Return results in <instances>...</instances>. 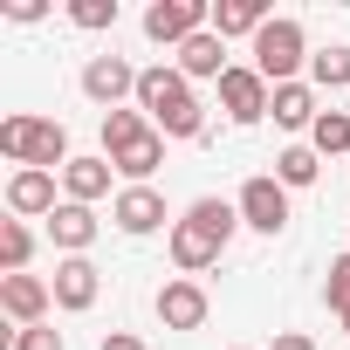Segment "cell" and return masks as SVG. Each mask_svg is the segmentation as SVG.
<instances>
[{
    "label": "cell",
    "instance_id": "277c9868",
    "mask_svg": "<svg viewBox=\"0 0 350 350\" xmlns=\"http://www.w3.org/2000/svg\"><path fill=\"white\" fill-rule=\"evenodd\" d=\"M0 151L14 165H35V172H62L69 165V131L55 117H8L0 124Z\"/></svg>",
    "mask_w": 350,
    "mask_h": 350
},
{
    "label": "cell",
    "instance_id": "3957f363",
    "mask_svg": "<svg viewBox=\"0 0 350 350\" xmlns=\"http://www.w3.org/2000/svg\"><path fill=\"white\" fill-rule=\"evenodd\" d=\"M103 158L124 172L131 186H144L151 172L165 165V131L144 110H103Z\"/></svg>",
    "mask_w": 350,
    "mask_h": 350
},
{
    "label": "cell",
    "instance_id": "6da1fadb",
    "mask_svg": "<svg viewBox=\"0 0 350 350\" xmlns=\"http://www.w3.org/2000/svg\"><path fill=\"white\" fill-rule=\"evenodd\" d=\"M234 227H241V206H227V200H193V206L179 213V227H172V261H179L186 275L213 268V261L227 254Z\"/></svg>",
    "mask_w": 350,
    "mask_h": 350
},
{
    "label": "cell",
    "instance_id": "7a4b0ae2",
    "mask_svg": "<svg viewBox=\"0 0 350 350\" xmlns=\"http://www.w3.org/2000/svg\"><path fill=\"white\" fill-rule=\"evenodd\" d=\"M137 110L165 131V137H206V110H200V96H193V83L179 76V69H137Z\"/></svg>",
    "mask_w": 350,
    "mask_h": 350
},
{
    "label": "cell",
    "instance_id": "83f0119b",
    "mask_svg": "<svg viewBox=\"0 0 350 350\" xmlns=\"http://www.w3.org/2000/svg\"><path fill=\"white\" fill-rule=\"evenodd\" d=\"M103 350H144V336H131V329H110V336H103Z\"/></svg>",
    "mask_w": 350,
    "mask_h": 350
},
{
    "label": "cell",
    "instance_id": "f546056e",
    "mask_svg": "<svg viewBox=\"0 0 350 350\" xmlns=\"http://www.w3.org/2000/svg\"><path fill=\"white\" fill-rule=\"evenodd\" d=\"M343 336H350V316H343Z\"/></svg>",
    "mask_w": 350,
    "mask_h": 350
},
{
    "label": "cell",
    "instance_id": "ac0fdd59",
    "mask_svg": "<svg viewBox=\"0 0 350 350\" xmlns=\"http://www.w3.org/2000/svg\"><path fill=\"white\" fill-rule=\"evenodd\" d=\"M268 117H275L282 131H316L323 110H316V90H309V83H282L275 103H268Z\"/></svg>",
    "mask_w": 350,
    "mask_h": 350
},
{
    "label": "cell",
    "instance_id": "ba28073f",
    "mask_svg": "<svg viewBox=\"0 0 350 350\" xmlns=\"http://www.w3.org/2000/svg\"><path fill=\"white\" fill-rule=\"evenodd\" d=\"M268 103H275V90H268L261 69H227V76H220V110H227L234 124H261Z\"/></svg>",
    "mask_w": 350,
    "mask_h": 350
},
{
    "label": "cell",
    "instance_id": "4316f807",
    "mask_svg": "<svg viewBox=\"0 0 350 350\" xmlns=\"http://www.w3.org/2000/svg\"><path fill=\"white\" fill-rule=\"evenodd\" d=\"M49 8H42V0H8V21H42Z\"/></svg>",
    "mask_w": 350,
    "mask_h": 350
},
{
    "label": "cell",
    "instance_id": "f1b7e54d",
    "mask_svg": "<svg viewBox=\"0 0 350 350\" xmlns=\"http://www.w3.org/2000/svg\"><path fill=\"white\" fill-rule=\"evenodd\" d=\"M268 350H316V336H302V329H288V336H275Z\"/></svg>",
    "mask_w": 350,
    "mask_h": 350
},
{
    "label": "cell",
    "instance_id": "7c38bea8",
    "mask_svg": "<svg viewBox=\"0 0 350 350\" xmlns=\"http://www.w3.org/2000/svg\"><path fill=\"white\" fill-rule=\"evenodd\" d=\"M8 206H14V220L55 213V172H35V165H21L14 179H8Z\"/></svg>",
    "mask_w": 350,
    "mask_h": 350
},
{
    "label": "cell",
    "instance_id": "9c48e42d",
    "mask_svg": "<svg viewBox=\"0 0 350 350\" xmlns=\"http://www.w3.org/2000/svg\"><path fill=\"white\" fill-rule=\"evenodd\" d=\"M83 96L103 103V110H124V96H137V69H131L124 55H96V62L83 69Z\"/></svg>",
    "mask_w": 350,
    "mask_h": 350
},
{
    "label": "cell",
    "instance_id": "2e32d148",
    "mask_svg": "<svg viewBox=\"0 0 350 350\" xmlns=\"http://www.w3.org/2000/svg\"><path fill=\"white\" fill-rule=\"evenodd\" d=\"M275 14H268V0H213V35L234 42V35H261Z\"/></svg>",
    "mask_w": 350,
    "mask_h": 350
},
{
    "label": "cell",
    "instance_id": "ffe728a7",
    "mask_svg": "<svg viewBox=\"0 0 350 350\" xmlns=\"http://www.w3.org/2000/svg\"><path fill=\"white\" fill-rule=\"evenodd\" d=\"M28 254H35L28 220H0V275H28Z\"/></svg>",
    "mask_w": 350,
    "mask_h": 350
},
{
    "label": "cell",
    "instance_id": "8fae6325",
    "mask_svg": "<svg viewBox=\"0 0 350 350\" xmlns=\"http://www.w3.org/2000/svg\"><path fill=\"white\" fill-rule=\"evenodd\" d=\"M49 302H55V288H49L42 275H0V309H8L21 329H35V323L49 316Z\"/></svg>",
    "mask_w": 350,
    "mask_h": 350
},
{
    "label": "cell",
    "instance_id": "52a82bcc",
    "mask_svg": "<svg viewBox=\"0 0 350 350\" xmlns=\"http://www.w3.org/2000/svg\"><path fill=\"white\" fill-rule=\"evenodd\" d=\"M234 206H241V227H254V234H282L288 227V186L275 179V172H254Z\"/></svg>",
    "mask_w": 350,
    "mask_h": 350
},
{
    "label": "cell",
    "instance_id": "484cf974",
    "mask_svg": "<svg viewBox=\"0 0 350 350\" xmlns=\"http://www.w3.org/2000/svg\"><path fill=\"white\" fill-rule=\"evenodd\" d=\"M8 350H62V329H49V323H35V329H14V343Z\"/></svg>",
    "mask_w": 350,
    "mask_h": 350
},
{
    "label": "cell",
    "instance_id": "d6986e66",
    "mask_svg": "<svg viewBox=\"0 0 350 350\" xmlns=\"http://www.w3.org/2000/svg\"><path fill=\"white\" fill-rule=\"evenodd\" d=\"M179 76H213V83H220V76H227V42H220L213 28L193 35V42L179 49Z\"/></svg>",
    "mask_w": 350,
    "mask_h": 350
},
{
    "label": "cell",
    "instance_id": "9a60e30c",
    "mask_svg": "<svg viewBox=\"0 0 350 350\" xmlns=\"http://www.w3.org/2000/svg\"><path fill=\"white\" fill-rule=\"evenodd\" d=\"M49 241H55V247L76 261V254L96 241V213H90V206H76V200H62V206L49 213Z\"/></svg>",
    "mask_w": 350,
    "mask_h": 350
},
{
    "label": "cell",
    "instance_id": "cb8c5ba5",
    "mask_svg": "<svg viewBox=\"0 0 350 350\" xmlns=\"http://www.w3.org/2000/svg\"><path fill=\"white\" fill-rule=\"evenodd\" d=\"M323 302H329L336 316H350V254H336V261H329V282H323Z\"/></svg>",
    "mask_w": 350,
    "mask_h": 350
},
{
    "label": "cell",
    "instance_id": "30bf717a",
    "mask_svg": "<svg viewBox=\"0 0 350 350\" xmlns=\"http://www.w3.org/2000/svg\"><path fill=\"white\" fill-rule=\"evenodd\" d=\"M206 309H213V302H206V288H200L193 275H179V282L158 288V323H165V329H200Z\"/></svg>",
    "mask_w": 350,
    "mask_h": 350
},
{
    "label": "cell",
    "instance_id": "d4e9b609",
    "mask_svg": "<svg viewBox=\"0 0 350 350\" xmlns=\"http://www.w3.org/2000/svg\"><path fill=\"white\" fill-rule=\"evenodd\" d=\"M76 28H117V0H69Z\"/></svg>",
    "mask_w": 350,
    "mask_h": 350
},
{
    "label": "cell",
    "instance_id": "5bb4252c",
    "mask_svg": "<svg viewBox=\"0 0 350 350\" xmlns=\"http://www.w3.org/2000/svg\"><path fill=\"white\" fill-rule=\"evenodd\" d=\"M49 288H55V309H90V302H96V288H103V275L76 254V261H55Z\"/></svg>",
    "mask_w": 350,
    "mask_h": 350
},
{
    "label": "cell",
    "instance_id": "8992f818",
    "mask_svg": "<svg viewBox=\"0 0 350 350\" xmlns=\"http://www.w3.org/2000/svg\"><path fill=\"white\" fill-rule=\"evenodd\" d=\"M213 28V8L206 0H151L144 8V35L158 42V49H186L193 35H206Z\"/></svg>",
    "mask_w": 350,
    "mask_h": 350
},
{
    "label": "cell",
    "instance_id": "603a6c76",
    "mask_svg": "<svg viewBox=\"0 0 350 350\" xmlns=\"http://www.w3.org/2000/svg\"><path fill=\"white\" fill-rule=\"evenodd\" d=\"M309 76L323 90H350V49H316L309 55Z\"/></svg>",
    "mask_w": 350,
    "mask_h": 350
},
{
    "label": "cell",
    "instance_id": "44dd1931",
    "mask_svg": "<svg viewBox=\"0 0 350 350\" xmlns=\"http://www.w3.org/2000/svg\"><path fill=\"white\" fill-rule=\"evenodd\" d=\"M309 151H316V158L350 151V117H343V110H323V117H316V131H309Z\"/></svg>",
    "mask_w": 350,
    "mask_h": 350
},
{
    "label": "cell",
    "instance_id": "e0dca14e",
    "mask_svg": "<svg viewBox=\"0 0 350 350\" xmlns=\"http://www.w3.org/2000/svg\"><path fill=\"white\" fill-rule=\"evenodd\" d=\"M110 172H117L110 158H69V165H62V186H69L76 206H96V200L110 193Z\"/></svg>",
    "mask_w": 350,
    "mask_h": 350
},
{
    "label": "cell",
    "instance_id": "7402d4cb",
    "mask_svg": "<svg viewBox=\"0 0 350 350\" xmlns=\"http://www.w3.org/2000/svg\"><path fill=\"white\" fill-rule=\"evenodd\" d=\"M316 172H323V165H316L309 144H288V151L275 158V179H282V186H316Z\"/></svg>",
    "mask_w": 350,
    "mask_h": 350
},
{
    "label": "cell",
    "instance_id": "4fadbf2b",
    "mask_svg": "<svg viewBox=\"0 0 350 350\" xmlns=\"http://www.w3.org/2000/svg\"><path fill=\"white\" fill-rule=\"evenodd\" d=\"M110 220H117L124 234H151V227H165V200H158L151 186H124V193L110 200Z\"/></svg>",
    "mask_w": 350,
    "mask_h": 350
},
{
    "label": "cell",
    "instance_id": "5b68a950",
    "mask_svg": "<svg viewBox=\"0 0 350 350\" xmlns=\"http://www.w3.org/2000/svg\"><path fill=\"white\" fill-rule=\"evenodd\" d=\"M309 62V42H302V21L295 14H275L261 35H254V69L268 76V90H282V83H295V69Z\"/></svg>",
    "mask_w": 350,
    "mask_h": 350
}]
</instances>
